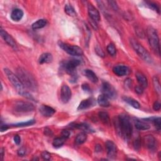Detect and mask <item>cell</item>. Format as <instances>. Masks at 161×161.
<instances>
[{
  "label": "cell",
  "instance_id": "cell-39",
  "mask_svg": "<svg viewBox=\"0 0 161 161\" xmlns=\"http://www.w3.org/2000/svg\"><path fill=\"white\" fill-rule=\"evenodd\" d=\"M61 135H62V137L64 138L65 139H67L70 136V132L69 130H63L62 131V133H61Z\"/></svg>",
  "mask_w": 161,
  "mask_h": 161
},
{
  "label": "cell",
  "instance_id": "cell-8",
  "mask_svg": "<svg viewBox=\"0 0 161 161\" xmlns=\"http://www.w3.org/2000/svg\"><path fill=\"white\" fill-rule=\"evenodd\" d=\"M81 64V62L78 59H71L68 61H66L63 63V68L65 70V71L69 74L72 75L73 76H74L75 71L78 66Z\"/></svg>",
  "mask_w": 161,
  "mask_h": 161
},
{
  "label": "cell",
  "instance_id": "cell-9",
  "mask_svg": "<svg viewBox=\"0 0 161 161\" xmlns=\"http://www.w3.org/2000/svg\"><path fill=\"white\" fill-rule=\"evenodd\" d=\"M101 90H102L103 94L106 96L108 98L115 99L117 96L116 89L112 84H110L108 82H105V81L103 82Z\"/></svg>",
  "mask_w": 161,
  "mask_h": 161
},
{
  "label": "cell",
  "instance_id": "cell-45",
  "mask_svg": "<svg viewBox=\"0 0 161 161\" xmlns=\"http://www.w3.org/2000/svg\"><path fill=\"white\" fill-rule=\"evenodd\" d=\"M1 160H3V157H4V149L2 148L1 149Z\"/></svg>",
  "mask_w": 161,
  "mask_h": 161
},
{
  "label": "cell",
  "instance_id": "cell-6",
  "mask_svg": "<svg viewBox=\"0 0 161 161\" xmlns=\"http://www.w3.org/2000/svg\"><path fill=\"white\" fill-rule=\"evenodd\" d=\"M13 110L18 113H27L33 112L35 110V106L30 102L18 101L13 106Z\"/></svg>",
  "mask_w": 161,
  "mask_h": 161
},
{
  "label": "cell",
  "instance_id": "cell-18",
  "mask_svg": "<svg viewBox=\"0 0 161 161\" xmlns=\"http://www.w3.org/2000/svg\"><path fill=\"white\" fill-rule=\"evenodd\" d=\"M135 76L140 86L143 88H146L148 86V81L147 78L141 73H137Z\"/></svg>",
  "mask_w": 161,
  "mask_h": 161
},
{
  "label": "cell",
  "instance_id": "cell-34",
  "mask_svg": "<svg viewBox=\"0 0 161 161\" xmlns=\"http://www.w3.org/2000/svg\"><path fill=\"white\" fill-rule=\"evenodd\" d=\"M107 52H108L109 54L112 56H114L116 55L117 49L114 44L110 43L108 46H107Z\"/></svg>",
  "mask_w": 161,
  "mask_h": 161
},
{
  "label": "cell",
  "instance_id": "cell-11",
  "mask_svg": "<svg viewBox=\"0 0 161 161\" xmlns=\"http://www.w3.org/2000/svg\"><path fill=\"white\" fill-rule=\"evenodd\" d=\"M71 96L72 91L70 88L66 84L63 85L61 91V99L62 102L64 103H67L71 99Z\"/></svg>",
  "mask_w": 161,
  "mask_h": 161
},
{
  "label": "cell",
  "instance_id": "cell-15",
  "mask_svg": "<svg viewBox=\"0 0 161 161\" xmlns=\"http://www.w3.org/2000/svg\"><path fill=\"white\" fill-rule=\"evenodd\" d=\"M40 113L45 117H50L56 113V110L47 105H41L39 108Z\"/></svg>",
  "mask_w": 161,
  "mask_h": 161
},
{
  "label": "cell",
  "instance_id": "cell-38",
  "mask_svg": "<svg viewBox=\"0 0 161 161\" xmlns=\"http://www.w3.org/2000/svg\"><path fill=\"white\" fill-rule=\"evenodd\" d=\"M161 107V104L160 103L159 101H155L153 104V109L155 111H158L160 109Z\"/></svg>",
  "mask_w": 161,
  "mask_h": 161
},
{
  "label": "cell",
  "instance_id": "cell-32",
  "mask_svg": "<svg viewBox=\"0 0 161 161\" xmlns=\"http://www.w3.org/2000/svg\"><path fill=\"white\" fill-rule=\"evenodd\" d=\"M35 123V120H31L27 122H22V123H18L17 124H14L13 125V127H28V126H30L33 125Z\"/></svg>",
  "mask_w": 161,
  "mask_h": 161
},
{
  "label": "cell",
  "instance_id": "cell-31",
  "mask_svg": "<svg viewBox=\"0 0 161 161\" xmlns=\"http://www.w3.org/2000/svg\"><path fill=\"white\" fill-rule=\"evenodd\" d=\"M148 120H150V121L154 125V126L158 131L160 130L161 120L160 117H153L151 118H148Z\"/></svg>",
  "mask_w": 161,
  "mask_h": 161
},
{
  "label": "cell",
  "instance_id": "cell-29",
  "mask_svg": "<svg viewBox=\"0 0 161 161\" xmlns=\"http://www.w3.org/2000/svg\"><path fill=\"white\" fill-rule=\"evenodd\" d=\"M65 140H66V139L63 137L56 138L53 141V143H52L53 146L54 147H56V148L61 147L64 145V143L65 142Z\"/></svg>",
  "mask_w": 161,
  "mask_h": 161
},
{
  "label": "cell",
  "instance_id": "cell-30",
  "mask_svg": "<svg viewBox=\"0 0 161 161\" xmlns=\"http://www.w3.org/2000/svg\"><path fill=\"white\" fill-rule=\"evenodd\" d=\"M144 3L148 8H149L150 9H151L153 11H155V12H158V13H160V8L156 3H155L153 2H145Z\"/></svg>",
  "mask_w": 161,
  "mask_h": 161
},
{
  "label": "cell",
  "instance_id": "cell-3",
  "mask_svg": "<svg viewBox=\"0 0 161 161\" xmlns=\"http://www.w3.org/2000/svg\"><path fill=\"white\" fill-rule=\"evenodd\" d=\"M4 71L8 79L12 84V85L14 86V88L16 89L18 93L19 94L28 99H33L32 95L25 90V86H23V84H22V83L21 82V81L20 80V79L17 75H15L13 73H12L10 70L8 69H5Z\"/></svg>",
  "mask_w": 161,
  "mask_h": 161
},
{
  "label": "cell",
  "instance_id": "cell-28",
  "mask_svg": "<svg viewBox=\"0 0 161 161\" xmlns=\"http://www.w3.org/2000/svg\"><path fill=\"white\" fill-rule=\"evenodd\" d=\"M65 12L70 17H76L77 13L74 10V8L71 5H66L64 8Z\"/></svg>",
  "mask_w": 161,
  "mask_h": 161
},
{
  "label": "cell",
  "instance_id": "cell-42",
  "mask_svg": "<svg viewBox=\"0 0 161 161\" xmlns=\"http://www.w3.org/2000/svg\"><path fill=\"white\" fill-rule=\"evenodd\" d=\"M13 140H14L15 143L17 145H19V144L20 143V142H21V138H20V136L18 135H16L14 136Z\"/></svg>",
  "mask_w": 161,
  "mask_h": 161
},
{
  "label": "cell",
  "instance_id": "cell-16",
  "mask_svg": "<svg viewBox=\"0 0 161 161\" xmlns=\"http://www.w3.org/2000/svg\"><path fill=\"white\" fill-rule=\"evenodd\" d=\"M143 143L147 148L152 150L155 148V139L152 135H147L143 138Z\"/></svg>",
  "mask_w": 161,
  "mask_h": 161
},
{
  "label": "cell",
  "instance_id": "cell-24",
  "mask_svg": "<svg viewBox=\"0 0 161 161\" xmlns=\"http://www.w3.org/2000/svg\"><path fill=\"white\" fill-rule=\"evenodd\" d=\"M123 99L126 103H127L128 104H130V106L133 107L134 108L138 109V108H140V103L137 100L134 99L133 98H130V97H127V96H124V97H123Z\"/></svg>",
  "mask_w": 161,
  "mask_h": 161
},
{
  "label": "cell",
  "instance_id": "cell-4",
  "mask_svg": "<svg viewBox=\"0 0 161 161\" xmlns=\"http://www.w3.org/2000/svg\"><path fill=\"white\" fill-rule=\"evenodd\" d=\"M147 35L151 48L156 54L160 56L159 38L157 30L152 27H148L147 30Z\"/></svg>",
  "mask_w": 161,
  "mask_h": 161
},
{
  "label": "cell",
  "instance_id": "cell-35",
  "mask_svg": "<svg viewBox=\"0 0 161 161\" xmlns=\"http://www.w3.org/2000/svg\"><path fill=\"white\" fill-rule=\"evenodd\" d=\"M95 51H96V53L98 54V56H99V57H101V58L104 57V53L103 52L102 49L99 46H96V47L95 48Z\"/></svg>",
  "mask_w": 161,
  "mask_h": 161
},
{
  "label": "cell",
  "instance_id": "cell-25",
  "mask_svg": "<svg viewBox=\"0 0 161 161\" xmlns=\"http://www.w3.org/2000/svg\"><path fill=\"white\" fill-rule=\"evenodd\" d=\"M47 20H44V19H40L37 20V22H34L32 25V28L33 30H38V29H40L43 28L44 27H45V25H47Z\"/></svg>",
  "mask_w": 161,
  "mask_h": 161
},
{
  "label": "cell",
  "instance_id": "cell-13",
  "mask_svg": "<svg viewBox=\"0 0 161 161\" xmlns=\"http://www.w3.org/2000/svg\"><path fill=\"white\" fill-rule=\"evenodd\" d=\"M88 14L92 20L95 22H98L100 20V14L98 10L91 3H89L88 5Z\"/></svg>",
  "mask_w": 161,
  "mask_h": 161
},
{
  "label": "cell",
  "instance_id": "cell-41",
  "mask_svg": "<svg viewBox=\"0 0 161 161\" xmlns=\"http://www.w3.org/2000/svg\"><path fill=\"white\" fill-rule=\"evenodd\" d=\"M143 89H144V88H143L142 86H140L139 85V86H137L135 87V92H136L137 94H142L143 92Z\"/></svg>",
  "mask_w": 161,
  "mask_h": 161
},
{
  "label": "cell",
  "instance_id": "cell-44",
  "mask_svg": "<svg viewBox=\"0 0 161 161\" xmlns=\"http://www.w3.org/2000/svg\"><path fill=\"white\" fill-rule=\"evenodd\" d=\"M8 129V126L7 125H1V132H5V131H7V130Z\"/></svg>",
  "mask_w": 161,
  "mask_h": 161
},
{
  "label": "cell",
  "instance_id": "cell-10",
  "mask_svg": "<svg viewBox=\"0 0 161 161\" xmlns=\"http://www.w3.org/2000/svg\"><path fill=\"white\" fill-rule=\"evenodd\" d=\"M105 146L108 157L110 158H115L117 154V148L115 143L111 140H108L106 142Z\"/></svg>",
  "mask_w": 161,
  "mask_h": 161
},
{
  "label": "cell",
  "instance_id": "cell-36",
  "mask_svg": "<svg viewBox=\"0 0 161 161\" xmlns=\"http://www.w3.org/2000/svg\"><path fill=\"white\" fill-rule=\"evenodd\" d=\"M42 157L44 159V160H48L50 159L51 158V155L49 152H48L47 151H44L42 153Z\"/></svg>",
  "mask_w": 161,
  "mask_h": 161
},
{
  "label": "cell",
  "instance_id": "cell-20",
  "mask_svg": "<svg viewBox=\"0 0 161 161\" xmlns=\"http://www.w3.org/2000/svg\"><path fill=\"white\" fill-rule=\"evenodd\" d=\"M23 17V12L18 8L15 9L11 13V18L15 22H18Z\"/></svg>",
  "mask_w": 161,
  "mask_h": 161
},
{
  "label": "cell",
  "instance_id": "cell-12",
  "mask_svg": "<svg viewBox=\"0 0 161 161\" xmlns=\"http://www.w3.org/2000/svg\"><path fill=\"white\" fill-rule=\"evenodd\" d=\"M0 34H1L2 37L7 42V44H8L10 47H12L14 49L17 48V43H16L15 40L9 33H8L3 29L1 28V30H0Z\"/></svg>",
  "mask_w": 161,
  "mask_h": 161
},
{
  "label": "cell",
  "instance_id": "cell-23",
  "mask_svg": "<svg viewBox=\"0 0 161 161\" xmlns=\"http://www.w3.org/2000/svg\"><path fill=\"white\" fill-rule=\"evenodd\" d=\"M135 126L136 128L140 130H147L150 128V126L148 123L137 119L135 120Z\"/></svg>",
  "mask_w": 161,
  "mask_h": 161
},
{
  "label": "cell",
  "instance_id": "cell-21",
  "mask_svg": "<svg viewBox=\"0 0 161 161\" xmlns=\"http://www.w3.org/2000/svg\"><path fill=\"white\" fill-rule=\"evenodd\" d=\"M84 74L85 76L92 83H97L98 82V78L93 71L90 69H86L84 71Z\"/></svg>",
  "mask_w": 161,
  "mask_h": 161
},
{
  "label": "cell",
  "instance_id": "cell-33",
  "mask_svg": "<svg viewBox=\"0 0 161 161\" xmlns=\"http://www.w3.org/2000/svg\"><path fill=\"white\" fill-rule=\"evenodd\" d=\"M153 87L155 88V90L156 91V92L157 93V94L158 95L160 94V83L158 81V79L157 77L155 76L153 77Z\"/></svg>",
  "mask_w": 161,
  "mask_h": 161
},
{
  "label": "cell",
  "instance_id": "cell-5",
  "mask_svg": "<svg viewBox=\"0 0 161 161\" xmlns=\"http://www.w3.org/2000/svg\"><path fill=\"white\" fill-rule=\"evenodd\" d=\"M130 43L132 47L140 58H141L145 62L147 63H152L153 59L149 52L140 43L133 38L130 39Z\"/></svg>",
  "mask_w": 161,
  "mask_h": 161
},
{
  "label": "cell",
  "instance_id": "cell-19",
  "mask_svg": "<svg viewBox=\"0 0 161 161\" xmlns=\"http://www.w3.org/2000/svg\"><path fill=\"white\" fill-rule=\"evenodd\" d=\"M53 57L50 53H43L40 56L38 59V63L40 64L45 63H50L52 61Z\"/></svg>",
  "mask_w": 161,
  "mask_h": 161
},
{
  "label": "cell",
  "instance_id": "cell-26",
  "mask_svg": "<svg viewBox=\"0 0 161 161\" xmlns=\"http://www.w3.org/2000/svg\"><path fill=\"white\" fill-rule=\"evenodd\" d=\"M98 117L100 120L105 125H108L110 123V117L108 113L105 112H100L98 114Z\"/></svg>",
  "mask_w": 161,
  "mask_h": 161
},
{
  "label": "cell",
  "instance_id": "cell-22",
  "mask_svg": "<svg viewBox=\"0 0 161 161\" xmlns=\"http://www.w3.org/2000/svg\"><path fill=\"white\" fill-rule=\"evenodd\" d=\"M98 103L100 106L102 107H109L110 106V101H108V98L104 94H100L97 99Z\"/></svg>",
  "mask_w": 161,
  "mask_h": 161
},
{
  "label": "cell",
  "instance_id": "cell-43",
  "mask_svg": "<svg viewBox=\"0 0 161 161\" xmlns=\"http://www.w3.org/2000/svg\"><path fill=\"white\" fill-rule=\"evenodd\" d=\"M82 88L83 89L84 91H85L86 92H90V90H91L90 88H89V85L87 84H83L82 85Z\"/></svg>",
  "mask_w": 161,
  "mask_h": 161
},
{
  "label": "cell",
  "instance_id": "cell-7",
  "mask_svg": "<svg viewBox=\"0 0 161 161\" xmlns=\"http://www.w3.org/2000/svg\"><path fill=\"white\" fill-rule=\"evenodd\" d=\"M59 47L63 49L68 54L73 56H81L83 54V51L82 48L77 45H73L65 43L59 41L58 42Z\"/></svg>",
  "mask_w": 161,
  "mask_h": 161
},
{
  "label": "cell",
  "instance_id": "cell-27",
  "mask_svg": "<svg viewBox=\"0 0 161 161\" xmlns=\"http://www.w3.org/2000/svg\"><path fill=\"white\" fill-rule=\"evenodd\" d=\"M87 140V135L85 132H81L79 133L77 137H76L75 142L76 144L78 145H81L84 143Z\"/></svg>",
  "mask_w": 161,
  "mask_h": 161
},
{
  "label": "cell",
  "instance_id": "cell-1",
  "mask_svg": "<svg viewBox=\"0 0 161 161\" xmlns=\"http://www.w3.org/2000/svg\"><path fill=\"white\" fill-rule=\"evenodd\" d=\"M115 125L117 133L121 137L125 140H128L131 138L133 128L130 117L128 115L125 114L119 115L115 120Z\"/></svg>",
  "mask_w": 161,
  "mask_h": 161
},
{
  "label": "cell",
  "instance_id": "cell-2",
  "mask_svg": "<svg viewBox=\"0 0 161 161\" xmlns=\"http://www.w3.org/2000/svg\"><path fill=\"white\" fill-rule=\"evenodd\" d=\"M17 74L25 88L33 91L37 89L36 79L28 71L22 68H18L17 69Z\"/></svg>",
  "mask_w": 161,
  "mask_h": 161
},
{
  "label": "cell",
  "instance_id": "cell-14",
  "mask_svg": "<svg viewBox=\"0 0 161 161\" xmlns=\"http://www.w3.org/2000/svg\"><path fill=\"white\" fill-rule=\"evenodd\" d=\"M113 72L117 76L122 77L126 76L128 74L129 69L127 66L125 65H117L113 68Z\"/></svg>",
  "mask_w": 161,
  "mask_h": 161
},
{
  "label": "cell",
  "instance_id": "cell-40",
  "mask_svg": "<svg viewBox=\"0 0 161 161\" xmlns=\"http://www.w3.org/2000/svg\"><path fill=\"white\" fill-rule=\"evenodd\" d=\"M18 154L21 157H23L26 154L25 148L24 147H21L20 148H19L18 150Z\"/></svg>",
  "mask_w": 161,
  "mask_h": 161
},
{
  "label": "cell",
  "instance_id": "cell-37",
  "mask_svg": "<svg viewBox=\"0 0 161 161\" xmlns=\"http://www.w3.org/2000/svg\"><path fill=\"white\" fill-rule=\"evenodd\" d=\"M108 3L110 4V5L111 6V7L115 10V11H117L118 9V5H117V3L115 1H108Z\"/></svg>",
  "mask_w": 161,
  "mask_h": 161
},
{
  "label": "cell",
  "instance_id": "cell-17",
  "mask_svg": "<svg viewBox=\"0 0 161 161\" xmlns=\"http://www.w3.org/2000/svg\"><path fill=\"white\" fill-rule=\"evenodd\" d=\"M94 100L93 98H88L84 100H83L79 104L78 110H83L87 108H90L91 106L94 105Z\"/></svg>",
  "mask_w": 161,
  "mask_h": 161
}]
</instances>
